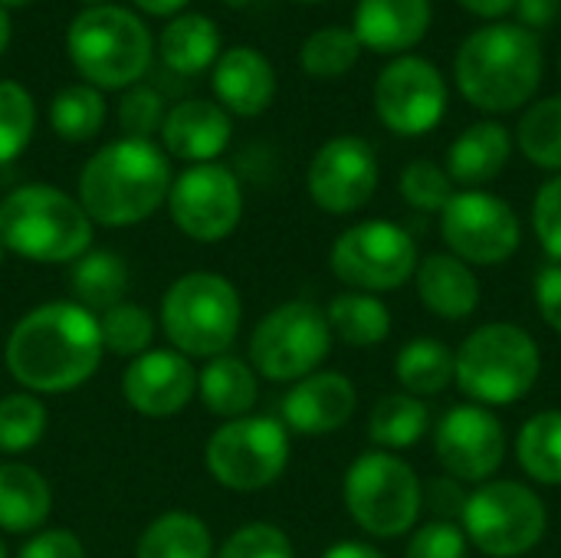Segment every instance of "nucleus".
<instances>
[{"label":"nucleus","mask_w":561,"mask_h":558,"mask_svg":"<svg viewBox=\"0 0 561 558\" xmlns=\"http://www.w3.org/2000/svg\"><path fill=\"white\" fill-rule=\"evenodd\" d=\"M3 257H7V247L0 243V266H3Z\"/></svg>","instance_id":"4d7b16f0"},{"label":"nucleus","mask_w":561,"mask_h":558,"mask_svg":"<svg viewBox=\"0 0 561 558\" xmlns=\"http://www.w3.org/2000/svg\"><path fill=\"white\" fill-rule=\"evenodd\" d=\"M102 329V345L112 355L138 358L151 349L154 342V316L138 306V303H118L99 316Z\"/></svg>","instance_id":"e433bc0d"},{"label":"nucleus","mask_w":561,"mask_h":558,"mask_svg":"<svg viewBox=\"0 0 561 558\" xmlns=\"http://www.w3.org/2000/svg\"><path fill=\"white\" fill-rule=\"evenodd\" d=\"M131 273L128 263L112 253V250H89L82 253L72 266H69V289H72V303L85 306L89 312H105L118 303H125Z\"/></svg>","instance_id":"bb28decb"},{"label":"nucleus","mask_w":561,"mask_h":558,"mask_svg":"<svg viewBox=\"0 0 561 558\" xmlns=\"http://www.w3.org/2000/svg\"><path fill=\"white\" fill-rule=\"evenodd\" d=\"M513 155V138L500 122H477L447 151V174L457 184L480 187L503 174Z\"/></svg>","instance_id":"393cba45"},{"label":"nucleus","mask_w":561,"mask_h":558,"mask_svg":"<svg viewBox=\"0 0 561 558\" xmlns=\"http://www.w3.org/2000/svg\"><path fill=\"white\" fill-rule=\"evenodd\" d=\"M230 7H243V3H250V0H227Z\"/></svg>","instance_id":"6e6d98bb"},{"label":"nucleus","mask_w":561,"mask_h":558,"mask_svg":"<svg viewBox=\"0 0 561 558\" xmlns=\"http://www.w3.org/2000/svg\"><path fill=\"white\" fill-rule=\"evenodd\" d=\"M105 122V99L92 86H66L49 105V125L62 141H89Z\"/></svg>","instance_id":"72a5a7b5"},{"label":"nucleus","mask_w":561,"mask_h":558,"mask_svg":"<svg viewBox=\"0 0 561 558\" xmlns=\"http://www.w3.org/2000/svg\"><path fill=\"white\" fill-rule=\"evenodd\" d=\"M542 372L536 339L510 322H490L467 335L457 352L454 382L483 408H503L533 391Z\"/></svg>","instance_id":"423d86ee"},{"label":"nucleus","mask_w":561,"mask_h":558,"mask_svg":"<svg viewBox=\"0 0 561 558\" xmlns=\"http://www.w3.org/2000/svg\"><path fill=\"white\" fill-rule=\"evenodd\" d=\"M118 122H122L125 138L151 141V135L164 125V105H161V95H158L154 89H148V86H131V89L122 95Z\"/></svg>","instance_id":"79ce46f5"},{"label":"nucleus","mask_w":561,"mask_h":558,"mask_svg":"<svg viewBox=\"0 0 561 558\" xmlns=\"http://www.w3.org/2000/svg\"><path fill=\"white\" fill-rule=\"evenodd\" d=\"M171 191V164L158 145L118 138L99 148L79 174V204L92 224L131 227L148 220Z\"/></svg>","instance_id":"f03ea898"},{"label":"nucleus","mask_w":561,"mask_h":558,"mask_svg":"<svg viewBox=\"0 0 561 558\" xmlns=\"http://www.w3.org/2000/svg\"><path fill=\"white\" fill-rule=\"evenodd\" d=\"M355 408H358V391L345 375L312 372L289 388L283 401V421L296 434L322 437L342 431L352 421Z\"/></svg>","instance_id":"6ab92c4d"},{"label":"nucleus","mask_w":561,"mask_h":558,"mask_svg":"<svg viewBox=\"0 0 561 558\" xmlns=\"http://www.w3.org/2000/svg\"><path fill=\"white\" fill-rule=\"evenodd\" d=\"M243 303L237 286L220 273H184L161 299V329L174 352L217 358L237 342Z\"/></svg>","instance_id":"39448f33"},{"label":"nucleus","mask_w":561,"mask_h":558,"mask_svg":"<svg viewBox=\"0 0 561 558\" xmlns=\"http://www.w3.org/2000/svg\"><path fill=\"white\" fill-rule=\"evenodd\" d=\"M332 349V329L325 309L309 299L276 306L260 319L250 335V365L270 382H299L325 362Z\"/></svg>","instance_id":"9d476101"},{"label":"nucleus","mask_w":561,"mask_h":558,"mask_svg":"<svg viewBox=\"0 0 561 558\" xmlns=\"http://www.w3.org/2000/svg\"><path fill=\"white\" fill-rule=\"evenodd\" d=\"M30 0H0V7H26Z\"/></svg>","instance_id":"5fc2aeb1"},{"label":"nucleus","mask_w":561,"mask_h":558,"mask_svg":"<svg viewBox=\"0 0 561 558\" xmlns=\"http://www.w3.org/2000/svg\"><path fill=\"white\" fill-rule=\"evenodd\" d=\"M214 92L224 112L253 118L270 109L276 95V72L263 53L250 46H233L214 66Z\"/></svg>","instance_id":"4be33fe9"},{"label":"nucleus","mask_w":561,"mask_h":558,"mask_svg":"<svg viewBox=\"0 0 561 558\" xmlns=\"http://www.w3.org/2000/svg\"><path fill=\"white\" fill-rule=\"evenodd\" d=\"M0 243L33 263H76L89 253L92 220L53 184H23L0 201Z\"/></svg>","instance_id":"20e7f679"},{"label":"nucleus","mask_w":561,"mask_h":558,"mask_svg":"<svg viewBox=\"0 0 561 558\" xmlns=\"http://www.w3.org/2000/svg\"><path fill=\"white\" fill-rule=\"evenodd\" d=\"M329 263L345 286L362 293H388L414 276L417 247L404 227L391 220H365L335 240Z\"/></svg>","instance_id":"f8f14e48"},{"label":"nucleus","mask_w":561,"mask_h":558,"mask_svg":"<svg viewBox=\"0 0 561 558\" xmlns=\"http://www.w3.org/2000/svg\"><path fill=\"white\" fill-rule=\"evenodd\" d=\"M99 316L72 299L30 309L7 335L3 362L30 395H62L85 385L102 365Z\"/></svg>","instance_id":"f257e3e1"},{"label":"nucleus","mask_w":561,"mask_h":558,"mask_svg":"<svg viewBox=\"0 0 561 558\" xmlns=\"http://www.w3.org/2000/svg\"><path fill=\"white\" fill-rule=\"evenodd\" d=\"M46 405L30 391H13L0 398V454H26L46 434Z\"/></svg>","instance_id":"f704fd0d"},{"label":"nucleus","mask_w":561,"mask_h":558,"mask_svg":"<svg viewBox=\"0 0 561 558\" xmlns=\"http://www.w3.org/2000/svg\"><path fill=\"white\" fill-rule=\"evenodd\" d=\"M260 382L250 362L237 355H217L207 358V365L197 372V398L201 405L227 421L247 418L250 408L256 405Z\"/></svg>","instance_id":"a878e982"},{"label":"nucleus","mask_w":561,"mask_h":558,"mask_svg":"<svg viewBox=\"0 0 561 558\" xmlns=\"http://www.w3.org/2000/svg\"><path fill=\"white\" fill-rule=\"evenodd\" d=\"M375 112L394 135H427L447 112V82L440 69L421 56L394 59L375 82Z\"/></svg>","instance_id":"2eb2a0df"},{"label":"nucleus","mask_w":561,"mask_h":558,"mask_svg":"<svg viewBox=\"0 0 561 558\" xmlns=\"http://www.w3.org/2000/svg\"><path fill=\"white\" fill-rule=\"evenodd\" d=\"M0 558H7V549H3V543H0Z\"/></svg>","instance_id":"13d9d810"},{"label":"nucleus","mask_w":561,"mask_h":558,"mask_svg":"<svg viewBox=\"0 0 561 558\" xmlns=\"http://www.w3.org/2000/svg\"><path fill=\"white\" fill-rule=\"evenodd\" d=\"M309 197L325 214H355L378 191L375 148L358 135H339L325 141L306 174Z\"/></svg>","instance_id":"f3484780"},{"label":"nucleus","mask_w":561,"mask_h":558,"mask_svg":"<svg viewBox=\"0 0 561 558\" xmlns=\"http://www.w3.org/2000/svg\"><path fill=\"white\" fill-rule=\"evenodd\" d=\"M53 490L30 464H0V529L10 536H33L46 526Z\"/></svg>","instance_id":"b1692460"},{"label":"nucleus","mask_w":561,"mask_h":558,"mask_svg":"<svg viewBox=\"0 0 561 558\" xmlns=\"http://www.w3.org/2000/svg\"><path fill=\"white\" fill-rule=\"evenodd\" d=\"M463 10H470L473 16H503L516 7V0H457Z\"/></svg>","instance_id":"8fccbe9b"},{"label":"nucleus","mask_w":561,"mask_h":558,"mask_svg":"<svg viewBox=\"0 0 561 558\" xmlns=\"http://www.w3.org/2000/svg\"><path fill=\"white\" fill-rule=\"evenodd\" d=\"M168 210L184 237L197 243H220L243 217V191L224 164H191L171 181Z\"/></svg>","instance_id":"4468645a"},{"label":"nucleus","mask_w":561,"mask_h":558,"mask_svg":"<svg viewBox=\"0 0 561 558\" xmlns=\"http://www.w3.org/2000/svg\"><path fill=\"white\" fill-rule=\"evenodd\" d=\"M158 46H161V59L168 69H174L181 76H197L217 59L220 30L204 13H184L164 26Z\"/></svg>","instance_id":"cd10ccee"},{"label":"nucleus","mask_w":561,"mask_h":558,"mask_svg":"<svg viewBox=\"0 0 561 558\" xmlns=\"http://www.w3.org/2000/svg\"><path fill=\"white\" fill-rule=\"evenodd\" d=\"M135 3L151 16H171V13H181L187 0H135Z\"/></svg>","instance_id":"603ef678"},{"label":"nucleus","mask_w":561,"mask_h":558,"mask_svg":"<svg viewBox=\"0 0 561 558\" xmlns=\"http://www.w3.org/2000/svg\"><path fill=\"white\" fill-rule=\"evenodd\" d=\"M214 536L194 513H164L138 539L135 558H214Z\"/></svg>","instance_id":"c756f323"},{"label":"nucleus","mask_w":561,"mask_h":558,"mask_svg":"<svg viewBox=\"0 0 561 558\" xmlns=\"http://www.w3.org/2000/svg\"><path fill=\"white\" fill-rule=\"evenodd\" d=\"M362 56V43L352 30L345 26H325V30H316L306 43H302V69L309 76H319V79H335V76H345Z\"/></svg>","instance_id":"4c0bfd02"},{"label":"nucleus","mask_w":561,"mask_h":558,"mask_svg":"<svg viewBox=\"0 0 561 558\" xmlns=\"http://www.w3.org/2000/svg\"><path fill=\"white\" fill-rule=\"evenodd\" d=\"M431 30V0H358L355 36L371 53H404Z\"/></svg>","instance_id":"412c9836"},{"label":"nucleus","mask_w":561,"mask_h":558,"mask_svg":"<svg viewBox=\"0 0 561 558\" xmlns=\"http://www.w3.org/2000/svg\"><path fill=\"white\" fill-rule=\"evenodd\" d=\"M85 3H92V7H99V3H102V0H85Z\"/></svg>","instance_id":"bf43d9fd"},{"label":"nucleus","mask_w":561,"mask_h":558,"mask_svg":"<svg viewBox=\"0 0 561 558\" xmlns=\"http://www.w3.org/2000/svg\"><path fill=\"white\" fill-rule=\"evenodd\" d=\"M306 3H316V0H306Z\"/></svg>","instance_id":"052dcab7"},{"label":"nucleus","mask_w":561,"mask_h":558,"mask_svg":"<svg viewBox=\"0 0 561 558\" xmlns=\"http://www.w3.org/2000/svg\"><path fill=\"white\" fill-rule=\"evenodd\" d=\"M536 306L549 329L561 335V263H549L536 276Z\"/></svg>","instance_id":"de8ad7c7"},{"label":"nucleus","mask_w":561,"mask_h":558,"mask_svg":"<svg viewBox=\"0 0 561 558\" xmlns=\"http://www.w3.org/2000/svg\"><path fill=\"white\" fill-rule=\"evenodd\" d=\"M431 428V411L421 398L401 391V395H385L368 418V437L378 447L401 451L414 447Z\"/></svg>","instance_id":"2f4dec72"},{"label":"nucleus","mask_w":561,"mask_h":558,"mask_svg":"<svg viewBox=\"0 0 561 558\" xmlns=\"http://www.w3.org/2000/svg\"><path fill=\"white\" fill-rule=\"evenodd\" d=\"M197 395V368L174 349H148L122 375V398L145 418H171Z\"/></svg>","instance_id":"a211bd4d"},{"label":"nucleus","mask_w":561,"mask_h":558,"mask_svg":"<svg viewBox=\"0 0 561 558\" xmlns=\"http://www.w3.org/2000/svg\"><path fill=\"white\" fill-rule=\"evenodd\" d=\"M404 558H470V546L457 523L431 520L411 536Z\"/></svg>","instance_id":"37998d69"},{"label":"nucleus","mask_w":561,"mask_h":558,"mask_svg":"<svg viewBox=\"0 0 561 558\" xmlns=\"http://www.w3.org/2000/svg\"><path fill=\"white\" fill-rule=\"evenodd\" d=\"M214 558H296L289 536L273 523L240 526Z\"/></svg>","instance_id":"a19ab883"},{"label":"nucleus","mask_w":561,"mask_h":558,"mask_svg":"<svg viewBox=\"0 0 561 558\" xmlns=\"http://www.w3.org/2000/svg\"><path fill=\"white\" fill-rule=\"evenodd\" d=\"M204 464L210 477L237 493L273 487L289 464V434L276 418H237L220 424L207 447Z\"/></svg>","instance_id":"9b49d317"},{"label":"nucleus","mask_w":561,"mask_h":558,"mask_svg":"<svg viewBox=\"0 0 561 558\" xmlns=\"http://www.w3.org/2000/svg\"><path fill=\"white\" fill-rule=\"evenodd\" d=\"M463 536L483 556L519 558L533 553L549 526L546 503L516 480H486L463 503Z\"/></svg>","instance_id":"1a4fd4ad"},{"label":"nucleus","mask_w":561,"mask_h":558,"mask_svg":"<svg viewBox=\"0 0 561 558\" xmlns=\"http://www.w3.org/2000/svg\"><path fill=\"white\" fill-rule=\"evenodd\" d=\"M332 339L352 345V349H375L391 332V312L388 306L371 293H342L325 309Z\"/></svg>","instance_id":"c85d7f7f"},{"label":"nucleus","mask_w":561,"mask_h":558,"mask_svg":"<svg viewBox=\"0 0 561 558\" xmlns=\"http://www.w3.org/2000/svg\"><path fill=\"white\" fill-rule=\"evenodd\" d=\"M516 7H519L523 20L529 26H546V23H552V16L559 10V0H516Z\"/></svg>","instance_id":"09e8293b"},{"label":"nucleus","mask_w":561,"mask_h":558,"mask_svg":"<svg viewBox=\"0 0 561 558\" xmlns=\"http://www.w3.org/2000/svg\"><path fill=\"white\" fill-rule=\"evenodd\" d=\"M7 43H10V20H7V10L0 7V53L7 49Z\"/></svg>","instance_id":"864d4df0"},{"label":"nucleus","mask_w":561,"mask_h":558,"mask_svg":"<svg viewBox=\"0 0 561 558\" xmlns=\"http://www.w3.org/2000/svg\"><path fill=\"white\" fill-rule=\"evenodd\" d=\"M454 368H457V355L440 339H414L398 352L394 362L398 382L414 398L440 395L454 382Z\"/></svg>","instance_id":"7c9ffc66"},{"label":"nucleus","mask_w":561,"mask_h":558,"mask_svg":"<svg viewBox=\"0 0 561 558\" xmlns=\"http://www.w3.org/2000/svg\"><path fill=\"white\" fill-rule=\"evenodd\" d=\"M401 197L417 210H444L454 201V181L440 164L421 158L401 171Z\"/></svg>","instance_id":"ea45409f"},{"label":"nucleus","mask_w":561,"mask_h":558,"mask_svg":"<svg viewBox=\"0 0 561 558\" xmlns=\"http://www.w3.org/2000/svg\"><path fill=\"white\" fill-rule=\"evenodd\" d=\"M434 451L447 477L460 483H486L506 460V431L490 408L460 405L440 418Z\"/></svg>","instance_id":"dca6fc26"},{"label":"nucleus","mask_w":561,"mask_h":558,"mask_svg":"<svg viewBox=\"0 0 561 558\" xmlns=\"http://www.w3.org/2000/svg\"><path fill=\"white\" fill-rule=\"evenodd\" d=\"M454 72L470 105L503 115L536 95L542 82V46L529 26L490 23L467 36Z\"/></svg>","instance_id":"7ed1b4c3"},{"label":"nucleus","mask_w":561,"mask_h":558,"mask_svg":"<svg viewBox=\"0 0 561 558\" xmlns=\"http://www.w3.org/2000/svg\"><path fill=\"white\" fill-rule=\"evenodd\" d=\"M16 558H85V546L69 529H39L23 543Z\"/></svg>","instance_id":"a18cd8bd"},{"label":"nucleus","mask_w":561,"mask_h":558,"mask_svg":"<svg viewBox=\"0 0 561 558\" xmlns=\"http://www.w3.org/2000/svg\"><path fill=\"white\" fill-rule=\"evenodd\" d=\"M66 49L92 89H125L151 62V33L131 10L99 3L69 23Z\"/></svg>","instance_id":"0eeeda50"},{"label":"nucleus","mask_w":561,"mask_h":558,"mask_svg":"<svg viewBox=\"0 0 561 558\" xmlns=\"http://www.w3.org/2000/svg\"><path fill=\"white\" fill-rule=\"evenodd\" d=\"M230 115L207 99H187L164 115L161 138L164 148L191 164H210L230 145Z\"/></svg>","instance_id":"aec40b11"},{"label":"nucleus","mask_w":561,"mask_h":558,"mask_svg":"<svg viewBox=\"0 0 561 558\" xmlns=\"http://www.w3.org/2000/svg\"><path fill=\"white\" fill-rule=\"evenodd\" d=\"M33 125L36 109L30 92L13 79H0V164L20 158V151L33 138Z\"/></svg>","instance_id":"58836bf2"},{"label":"nucleus","mask_w":561,"mask_h":558,"mask_svg":"<svg viewBox=\"0 0 561 558\" xmlns=\"http://www.w3.org/2000/svg\"><path fill=\"white\" fill-rule=\"evenodd\" d=\"M533 227L542 250L561 263V174L539 187L533 201Z\"/></svg>","instance_id":"c03bdc74"},{"label":"nucleus","mask_w":561,"mask_h":558,"mask_svg":"<svg viewBox=\"0 0 561 558\" xmlns=\"http://www.w3.org/2000/svg\"><path fill=\"white\" fill-rule=\"evenodd\" d=\"M421 500L440 523H454V516L463 513L467 493L460 490V480L440 477V480H431L427 487H421Z\"/></svg>","instance_id":"49530a36"},{"label":"nucleus","mask_w":561,"mask_h":558,"mask_svg":"<svg viewBox=\"0 0 561 558\" xmlns=\"http://www.w3.org/2000/svg\"><path fill=\"white\" fill-rule=\"evenodd\" d=\"M417 296L427 306V312L460 322L477 312L480 306V280L470 270V263L457 260L454 253H431L414 270Z\"/></svg>","instance_id":"5701e85b"},{"label":"nucleus","mask_w":561,"mask_h":558,"mask_svg":"<svg viewBox=\"0 0 561 558\" xmlns=\"http://www.w3.org/2000/svg\"><path fill=\"white\" fill-rule=\"evenodd\" d=\"M516 457L536 483L561 487V411H542L523 424Z\"/></svg>","instance_id":"473e14b6"},{"label":"nucleus","mask_w":561,"mask_h":558,"mask_svg":"<svg viewBox=\"0 0 561 558\" xmlns=\"http://www.w3.org/2000/svg\"><path fill=\"white\" fill-rule=\"evenodd\" d=\"M516 138L533 164L546 171H561V95L536 102L523 115Z\"/></svg>","instance_id":"c9c22d12"},{"label":"nucleus","mask_w":561,"mask_h":558,"mask_svg":"<svg viewBox=\"0 0 561 558\" xmlns=\"http://www.w3.org/2000/svg\"><path fill=\"white\" fill-rule=\"evenodd\" d=\"M440 234L457 260L473 266L506 263L523 240L516 210L486 191H460L440 210Z\"/></svg>","instance_id":"ddd939ff"},{"label":"nucleus","mask_w":561,"mask_h":558,"mask_svg":"<svg viewBox=\"0 0 561 558\" xmlns=\"http://www.w3.org/2000/svg\"><path fill=\"white\" fill-rule=\"evenodd\" d=\"M322 558H385L378 549L365 546V543H335L332 549H325Z\"/></svg>","instance_id":"3c124183"},{"label":"nucleus","mask_w":561,"mask_h":558,"mask_svg":"<svg viewBox=\"0 0 561 558\" xmlns=\"http://www.w3.org/2000/svg\"><path fill=\"white\" fill-rule=\"evenodd\" d=\"M348 516L378 539H398L414 529L424 500L414 467L388 451L362 454L345 474Z\"/></svg>","instance_id":"6e6552de"}]
</instances>
